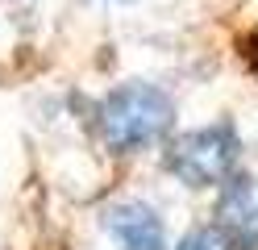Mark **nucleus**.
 I'll list each match as a JSON object with an SVG mask.
<instances>
[{
	"label": "nucleus",
	"instance_id": "1",
	"mask_svg": "<svg viewBox=\"0 0 258 250\" xmlns=\"http://www.w3.org/2000/svg\"><path fill=\"white\" fill-rule=\"evenodd\" d=\"M96 129L100 142L117 155H134L154 142H163L175 129V96L163 83L150 79H125L108 88L96 105Z\"/></svg>",
	"mask_w": 258,
	"mask_h": 250
},
{
	"label": "nucleus",
	"instance_id": "2",
	"mask_svg": "<svg viewBox=\"0 0 258 250\" xmlns=\"http://www.w3.org/2000/svg\"><path fill=\"white\" fill-rule=\"evenodd\" d=\"M241 159V133L233 121H208L196 129H183L167 142V171L187 188H221L237 171Z\"/></svg>",
	"mask_w": 258,
	"mask_h": 250
},
{
	"label": "nucleus",
	"instance_id": "3",
	"mask_svg": "<svg viewBox=\"0 0 258 250\" xmlns=\"http://www.w3.org/2000/svg\"><path fill=\"white\" fill-rule=\"evenodd\" d=\"M213 225L233 250H258V175L233 171L217 188Z\"/></svg>",
	"mask_w": 258,
	"mask_h": 250
},
{
	"label": "nucleus",
	"instance_id": "4",
	"mask_svg": "<svg viewBox=\"0 0 258 250\" xmlns=\"http://www.w3.org/2000/svg\"><path fill=\"white\" fill-rule=\"evenodd\" d=\"M100 225L108 233V242L117 250H171L167 238V221L150 200L142 196H125V200H112L104 209Z\"/></svg>",
	"mask_w": 258,
	"mask_h": 250
},
{
	"label": "nucleus",
	"instance_id": "5",
	"mask_svg": "<svg viewBox=\"0 0 258 250\" xmlns=\"http://www.w3.org/2000/svg\"><path fill=\"white\" fill-rule=\"evenodd\" d=\"M171 250H233V246L217 233V225H191Z\"/></svg>",
	"mask_w": 258,
	"mask_h": 250
},
{
	"label": "nucleus",
	"instance_id": "6",
	"mask_svg": "<svg viewBox=\"0 0 258 250\" xmlns=\"http://www.w3.org/2000/svg\"><path fill=\"white\" fill-rule=\"evenodd\" d=\"M108 5H125V0H108Z\"/></svg>",
	"mask_w": 258,
	"mask_h": 250
}]
</instances>
